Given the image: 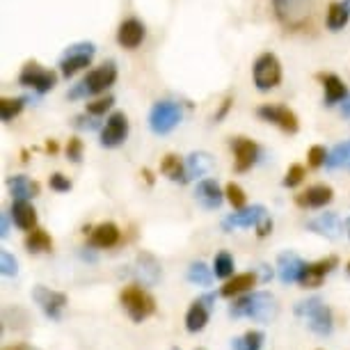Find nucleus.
<instances>
[{
  "instance_id": "obj_1",
  "label": "nucleus",
  "mask_w": 350,
  "mask_h": 350,
  "mask_svg": "<svg viewBox=\"0 0 350 350\" xmlns=\"http://www.w3.org/2000/svg\"><path fill=\"white\" fill-rule=\"evenodd\" d=\"M277 300L273 293L268 291H254V293H247V295H241L234 305L229 307V314L234 319H256V321H273L277 316Z\"/></svg>"
},
{
  "instance_id": "obj_2",
  "label": "nucleus",
  "mask_w": 350,
  "mask_h": 350,
  "mask_svg": "<svg viewBox=\"0 0 350 350\" xmlns=\"http://www.w3.org/2000/svg\"><path fill=\"white\" fill-rule=\"evenodd\" d=\"M295 316L307 321V325L312 332L319 336H327L334 327V319H332V309H329L321 298H307L295 305Z\"/></svg>"
},
{
  "instance_id": "obj_3",
  "label": "nucleus",
  "mask_w": 350,
  "mask_h": 350,
  "mask_svg": "<svg viewBox=\"0 0 350 350\" xmlns=\"http://www.w3.org/2000/svg\"><path fill=\"white\" fill-rule=\"evenodd\" d=\"M273 12L286 30H302L312 18V0H273Z\"/></svg>"
},
{
  "instance_id": "obj_4",
  "label": "nucleus",
  "mask_w": 350,
  "mask_h": 350,
  "mask_svg": "<svg viewBox=\"0 0 350 350\" xmlns=\"http://www.w3.org/2000/svg\"><path fill=\"white\" fill-rule=\"evenodd\" d=\"M120 302H122V307L126 309L129 316L135 323H142L144 319H149V316L156 312V300L151 298L144 288L137 286V284H133V286H126L122 291Z\"/></svg>"
},
{
  "instance_id": "obj_5",
  "label": "nucleus",
  "mask_w": 350,
  "mask_h": 350,
  "mask_svg": "<svg viewBox=\"0 0 350 350\" xmlns=\"http://www.w3.org/2000/svg\"><path fill=\"white\" fill-rule=\"evenodd\" d=\"M183 117L181 105L176 101H158L154 103V108L149 112V129L156 135H167L170 131H174L179 126Z\"/></svg>"
},
{
  "instance_id": "obj_6",
  "label": "nucleus",
  "mask_w": 350,
  "mask_h": 350,
  "mask_svg": "<svg viewBox=\"0 0 350 350\" xmlns=\"http://www.w3.org/2000/svg\"><path fill=\"white\" fill-rule=\"evenodd\" d=\"M252 78L256 90L266 92L273 90L282 83V64L277 60L275 53H263V55L256 57L254 67H252Z\"/></svg>"
},
{
  "instance_id": "obj_7",
  "label": "nucleus",
  "mask_w": 350,
  "mask_h": 350,
  "mask_svg": "<svg viewBox=\"0 0 350 350\" xmlns=\"http://www.w3.org/2000/svg\"><path fill=\"white\" fill-rule=\"evenodd\" d=\"M94 53H96V46L92 44V42H81V44L69 46L67 53H64L62 60H60V74L64 78L76 76L81 69L90 67V62H92V57H94Z\"/></svg>"
},
{
  "instance_id": "obj_8",
  "label": "nucleus",
  "mask_w": 350,
  "mask_h": 350,
  "mask_svg": "<svg viewBox=\"0 0 350 350\" xmlns=\"http://www.w3.org/2000/svg\"><path fill=\"white\" fill-rule=\"evenodd\" d=\"M18 83L25 85V88H32L39 94H46V92L55 88L57 74L51 69H44L39 62H25V67L18 74Z\"/></svg>"
},
{
  "instance_id": "obj_9",
  "label": "nucleus",
  "mask_w": 350,
  "mask_h": 350,
  "mask_svg": "<svg viewBox=\"0 0 350 350\" xmlns=\"http://www.w3.org/2000/svg\"><path fill=\"white\" fill-rule=\"evenodd\" d=\"M256 115H259L263 122H270V124H275V126H280L284 133H298V129H300L298 115L291 108H286V105H277V103L259 105Z\"/></svg>"
},
{
  "instance_id": "obj_10",
  "label": "nucleus",
  "mask_w": 350,
  "mask_h": 350,
  "mask_svg": "<svg viewBox=\"0 0 350 350\" xmlns=\"http://www.w3.org/2000/svg\"><path fill=\"white\" fill-rule=\"evenodd\" d=\"M32 298H35L39 309H42L51 321L62 319V312H64V307H67V295L64 293H60V291H51L46 286H35Z\"/></svg>"
},
{
  "instance_id": "obj_11",
  "label": "nucleus",
  "mask_w": 350,
  "mask_h": 350,
  "mask_svg": "<svg viewBox=\"0 0 350 350\" xmlns=\"http://www.w3.org/2000/svg\"><path fill=\"white\" fill-rule=\"evenodd\" d=\"M115 81H117V64L103 62L101 67L92 69L81 83L85 85V92H88V96H90V94H103L105 90L115 85Z\"/></svg>"
},
{
  "instance_id": "obj_12",
  "label": "nucleus",
  "mask_w": 350,
  "mask_h": 350,
  "mask_svg": "<svg viewBox=\"0 0 350 350\" xmlns=\"http://www.w3.org/2000/svg\"><path fill=\"white\" fill-rule=\"evenodd\" d=\"M268 215L266 206L261 204H254V206H245L243 211H236V213L227 215L222 220V229L224 231H234V229H247V227H256L263 217Z\"/></svg>"
},
{
  "instance_id": "obj_13",
  "label": "nucleus",
  "mask_w": 350,
  "mask_h": 350,
  "mask_svg": "<svg viewBox=\"0 0 350 350\" xmlns=\"http://www.w3.org/2000/svg\"><path fill=\"white\" fill-rule=\"evenodd\" d=\"M336 266H339L336 256H325V259H321V261L305 263V270H302V275H300V284L305 288H319L323 280H325Z\"/></svg>"
},
{
  "instance_id": "obj_14",
  "label": "nucleus",
  "mask_w": 350,
  "mask_h": 350,
  "mask_svg": "<svg viewBox=\"0 0 350 350\" xmlns=\"http://www.w3.org/2000/svg\"><path fill=\"white\" fill-rule=\"evenodd\" d=\"M129 135V120L124 112H112V115L105 120V126L101 131V144L103 147H120V144L126 140Z\"/></svg>"
},
{
  "instance_id": "obj_15",
  "label": "nucleus",
  "mask_w": 350,
  "mask_h": 350,
  "mask_svg": "<svg viewBox=\"0 0 350 350\" xmlns=\"http://www.w3.org/2000/svg\"><path fill=\"white\" fill-rule=\"evenodd\" d=\"M231 149H234V158H236V172H247L252 165L259 161V144L254 140H247V137H234L231 140Z\"/></svg>"
},
{
  "instance_id": "obj_16",
  "label": "nucleus",
  "mask_w": 350,
  "mask_h": 350,
  "mask_svg": "<svg viewBox=\"0 0 350 350\" xmlns=\"http://www.w3.org/2000/svg\"><path fill=\"white\" fill-rule=\"evenodd\" d=\"M211 302H215V295H204V298L195 300L190 305L188 314H186V329L188 332H202L208 323V314H211Z\"/></svg>"
},
{
  "instance_id": "obj_17",
  "label": "nucleus",
  "mask_w": 350,
  "mask_h": 350,
  "mask_svg": "<svg viewBox=\"0 0 350 350\" xmlns=\"http://www.w3.org/2000/svg\"><path fill=\"white\" fill-rule=\"evenodd\" d=\"M334 190L325 186V183H319V186H309L305 193L295 195V204L300 208H323L332 202Z\"/></svg>"
},
{
  "instance_id": "obj_18",
  "label": "nucleus",
  "mask_w": 350,
  "mask_h": 350,
  "mask_svg": "<svg viewBox=\"0 0 350 350\" xmlns=\"http://www.w3.org/2000/svg\"><path fill=\"white\" fill-rule=\"evenodd\" d=\"M302 270H305V261L295 252H282L280 259H277V275L284 284L300 282Z\"/></svg>"
},
{
  "instance_id": "obj_19",
  "label": "nucleus",
  "mask_w": 350,
  "mask_h": 350,
  "mask_svg": "<svg viewBox=\"0 0 350 350\" xmlns=\"http://www.w3.org/2000/svg\"><path fill=\"white\" fill-rule=\"evenodd\" d=\"M144 35H147L144 25L137 21V18H126V21H122L120 30H117V42H120V46H124V49L133 51L144 42Z\"/></svg>"
},
{
  "instance_id": "obj_20",
  "label": "nucleus",
  "mask_w": 350,
  "mask_h": 350,
  "mask_svg": "<svg viewBox=\"0 0 350 350\" xmlns=\"http://www.w3.org/2000/svg\"><path fill=\"white\" fill-rule=\"evenodd\" d=\"M195 197L204 208H220L224 202V193L220 190V186H217L215 179H202L197 183Z\"/></svg>"
},
{
  "instance_id": "obj_21",
  "label": "nucleus",
  "mask_w": 350,
  "mask_h": 350,
  "mask_svg": "<svg viewBox=\"0 0 350 350\" xmlns=\"http://www.w3.org/2000/svg\"><path fill=\"white\" fill-rule=\"evenodd\" d=\"M120 227L115 222H103L98 224L90 231V245L92 247H101V250H108V247H115L120 243Z\"/></svg>"
},
{
  "instance_id": "obj_22",
  "label": "nucleus",
  "mask_w": 350,
  "mask_h": 350,
  "mask_svg": "<svg viewBox=\"0 0 350 350\" xmlns=\"http://www.w3.org/2000/svg\"><path fill=\"white\" fill-rule=\"evenodd\" d=\"M309 231H314V234L319 236H325V239H339L341 236V220L336 213H323L319 217H314L312 222L307 224Z\"/></svg>"
},
{
  "instance_id": "obj_23",
  "label": "nucleus",
  "mask_w": 350,
  "mask_h": 350,
  "mask_svg": "<svg viewBox=\"0 0 350 350\" xmlns=\"http://www.w3.org/2000/svg\"><path fill=\"white\" fill-rule=\"evenodd\" d=\"M133 275L137 280H142V284H156L158 277H161V263H158L154 256L142 252L140 256L135 259V268H133Z\"/></svg>"
},
{
  "instance_id": "obj_24",
  "label": "nucleus",
  "mask_w": 350,
  "mask_h": 350,
  "mask_svg": "<svg viewBox=\"0 0 350 350\" xmlns=\"http://www.w3.org/2000/svg\"><path fill=\"white\" fill-rule=\"evenodd\" d=\"M10 215L18 229L28 231V234L32 229H37V211L32 208L30 202H12Z\"/></svg>"
},
{
  "instance_id": "obj_25",
  "label": "nucleus",
  "mask_w": 350,
  "mask_h": 350,
  "mask_svg": "<svg viewBox=\"0 0 350 350\" xmlns=\"http://www.w3.org/2000/svg\"><path fill=\"white\" fill-rule=\"evenodd\" d=\"M319 81L323 83L325 90V105H334L339 101H346L348 88L343 85V81L336 74H319Z\"/></svg>"
},
{
  "instance_id": "obj_26",
  "label": "nucleus",
  "mask_w": 350,
  "mask_h": 350,
  "mask_svg": "<svg viewBox=\"0 0 350 350\" xmlns=\"http://www.w3.org/2000/svg\"><path fill=\"white\" fill-rule=\"evenodd\" d=\"M8 186L12 190V197H14V202H30L32 197L39 195V183L30 181L28 176H23V174L12 176V179L8 181Z\"/></svg>"
},
{
  "instance_id": "obj_27",
  "label": "nucleus",
  "mask_w": 350,
  "mask_h": 350,
  "mask_svg": "<svg viewBox=\"0 0 350 350\" xmlns=\"http://www.w3.org/2000/svg\"><path fill=\"white\" fill-rule=\"evenodd\" d=\"M256 284V275L254 273H241V275H234L231 280H227V284L222 286L220 295L222 298H234V295H241L250 291Z\"/></svg>"
},
{
  "instance_id": "obj_28",
  "label": "nucleus",
  "mask_w": 350,
  "mask_h": 350,
  "mask_svg": "<svg viewBox=\"0 0 350 350\" xmlns=\"http://www.w3.org/2000/svg\"><path fill=\"white\" fill-rule=\"evenodd\" d=\"M161 172L165 176H167L170 181H181L186 183L188 181V174H186V163L181 161L176 154H167L163 158L161 163Z\"/></svg>"
},
{
  "instance_id": "obj_29",
  "label": "nucleus",
  "mask_w": 350,
  "mask_h": 350,
  "mask_svg": "<svg viewBox=\"0 0 350 350\" xmlns=\"http://www.w3.org/2000/svg\"><path fill=\"white\" fill-rule=\"evenodd\" d=\"M25 250L32 254H44V252H51L53 250V239L42 227L32 229L28 236H25Z\"/></svg>"
},
{
  "instance_id": "obj_30",
  "label": "nucleus",
  "mask_w": 350,
  "mask_h": 350,
  "mask_svg": "<svg viewBox=\"0 0 350 350\" xmlns=\"http://www.w3.org/2000/svg\"><path fill=\"white\" fill-rule=\"evenodd\" d=\"M213 167V161H211L208 154L204 151H197V154H190L186 158V174H188V181L195 179V176H204L206 172Z\"/></svg>"
},
{
  "instance_id": "obj_31",
  "label": "nucleus",
  "mask_w": 350,
  "mask_h": 350,
  "mask_svg": "<svg viewBox=\"0 0 350 350\" xmlns=\"http://www.w3.org/2000/svg\"><path fill=\"white\" fill-rule=\"evenodd\" d=\"M348 21H350V5L346 0L329 5V10H327V28L329 30H341Z\"/></svg>"
},
{
  "instance_id": "obj_32",
  "label": "nucleus",
  "mask_w": 350,
  "mask_h": 350,
  "mask_svg": "<svg viewBox=\"0 0 350 350\" xmlns=\"http://www.w3.org/2000/svg\"><path fill=\"white\" fill-rule=\"evenodd\" d=\"M325 165L329 170H350V140L339 142L332 151H327V161Z\"/></svg>"
},
{
  "instance_id": "obj_33",
  "label": "nucleus",
  "mask_w": 350,
  "mask_h": 350,
  "mask_svg": "<svg viewBox=\"0 0 350 350\" xmlns=\"http://www.w3.org/2000/svg\"><path fill=\"white\" fill-rule=\"evenodd\" d=\"M213 268H208L204 261H195V263H190V268H188V280L197 284V286H208L211 282H213Z\"/></svg>"
},
{
  "instance_id": "obj_34",
  "label": "nucleus",
  "mask_w": 350,
  "mask_h": 350,
  "mask_svg": "<svg viewBox=\"0 0 350 350\" xmlns=\"http://www.w3.org/2000/svg\"><path fill=\"white\" fill-rule=\"evenodd\" d=\"M261 346H263V332H259V329H250V332L231 341V350H261Z\"/></svg>"
},
{
  "instance_id": "obj_35",
  "label": "nucleus",
  "mask_w": 350,
  "mask_h": 350,
  "mask_svg": "<svg viewBox=\"0 0 350 350\" xmlns=\"http://www.w3.org/2000/svg\"><path fill=\"white\" fill-rule=\"evenodd\" d=\"M28 98L25 96H16V98H0V120L3 122H12L14 117L21 115L23 105Z\"/></svg>"
},
{
  "instance_id": "obj_36",
  "label": "nucleus",
  "mask_w": 350,
  "mask_h": 350,
  "mask_svg": "<svg viewBox=\"0 0 350 350\" xmlns=\"http://www.w3.org/2000/svg\"><path fill=\"white\" fill-rule=\"evenodd\" d=\"M213 273L215 277H220V280H231V275H234V259H231L229 252H220L215 256Z\"/></svg>"
},
{
  "instance_id": "obj_37",
  "label": "nucleus",
  "mask_w": 350,
  "mask_h": 350,
  "mask_svg": "<svg viewBox=\"0 0 350 350\" xmlns=\"http://www.w3.org/2000/svg\"><path fill=\"white\" fill-rule=\"evenodd\" d=\"M224 197H227V202L234 206L236 211H243L247 204V197H245V190H243L239 183H227V188H224Z\"/></svg>"
},
{
  "instance_id": "obj_38",
  "label": "nucleus",
  "mask_w": 350,
  "mask_h": 350,
  "mask_svg": "<svg viewBox=\"0 0 350 350\" xmlns=\"http://www.w3.org/2000/svg\"><path fill=\"white\" fill-rule=\"evenodd\" d=\"M302 179H305V167H302L300 163H295L286 170L282 183H284V188H295V186H300Z\"/></svg>"
},
{
  "instance_id": "obj_39",
  "label": "nucleus",
  "mask_w": 350,
  "mask_h": 350,
  "mask_svg": "<svg viewBox=\"0 0 350 350\" xmlns=\"http://www.w3.org/2000/svg\"><path fill=\"white\" fill-rule=\"evenodd\" d=\"M112 103H115V96L96 98V101L88 103V115H90V117H101V115H105V112H108V110L112 108Z\"/></svg>"
},
{
  "instance_id": "obj_40",
  "label": "nucleus",
  "mask_w": 350,
  "mask_h": 350,
  "mask_svg": "<svg viewBox=\"0 0 350 350\" xmlns=\"http://www.w3.org/2000/svg\"><path fill=\"white\" fill-rule=\"evenodd\" d=\"M0 273H3L5 277H14L18 273V261L8 252V250L0 252Z\"/></svg>"
},
{
  "instance_id": "obj_41",
  "label": "nucleus",
  "mask_w": 350,
  "mask_h": 350,
  "mask_svg": "<svg viewBox=\"0 0 350 350\" xmlns=\"http://www.w3.org/2000/svg\"><path fill=\"white\" fill-rule=\"evenodd\" d=\"M325 161H327V151L325 147H321V144H314V147L307 151L309 167H321V165H325Z\"/></svg>"
},
{
  "instance_id": "obj_42",
  "label": "nucleus",
  "mask_w": 350,
  "mask_h": 350,
  "mask_svg": "<svg viewBox=\"0 0 350 350\" xmlns=\"http://www.w3.org/2000/svg\"><path fill=\"white\" fill-rule=\"evenodd\" d=\"M49 186L55 190V193H69V190H71V181H69V176H64V174H60V172H55V174H51Z\"/></svg>"
},
{
  "instance_id": "obj_43",
  "label": "nucleus",
  "mask_w": 350,
  "mask_h": 350,
  "mask_svg": "<svg viewBox=\"0 0 350 350\" xmlns=\"http://www.w3.org/2000/svg\"><path fill=\"white\" fill-rule=\"evenodd\" d=\"M67 158L71 163H81L83 158V140H78V137H69L67 142Z\"/></svg>"
},
{
  "instance_id": "obj_44",
  "label": "nucleus",
  "mask_w": 350,
  "mask_h": 350,
  "mask_svg": "<svg viewBox=\"0 0 350 350\" xmlns=\"http://www.w3.org/2000/svg\"><path fill=\"white\" fill-rule=\"evenodd\" d=\"M256 236H259V239H266V236L270 234V231H273V220H270V215H266L263 217V220L256 224Z\"/></svg>"
},
{
  "instance_id": "obj_45",
  "label": "nucleus",
  "mask_w": 350,
  "mask_h": 350,
  "mask_svg": "<svg viewBox=\"0 0 350 350\" xmlns=\"http://www.w3.org/2000/svg\"><path fill=\"white\" fill-rule=\"evenodd\" d=\"M231 101H234V98H231V96H227V98H224V101H222V105H220V110H217V112H215V117H213L215 122H222V120H224V115H227V112H229V108H231Z\"/></svg>"
},
{
  "instance_id": "obj_46",
  "label": "nucleus",
  "mask_w": 350,
  "mask_h": 350,
  "mask_svg": "<svg viewBox=\"0 0 350 350\" xmlns=\"http://www.w3.org/2000/svg\"><path fill=\"white\" fill-rule=\"evenodd\" d=\"M10 234V213H3V227H0V236L3 239H8Z\"/></svg>"
},
{
  "instance_id": "obj_47",
  "label": "nucleus",
  "mask_w": 350,
  "mask_h": 350,
  "mask_svg": "<svg viewBox=\"0 0 350 350\" xmlns=\"http://www.w3.org/2000/svg\"><path fill=\"white\" fill-rule=\"evenodd\" d=\"M341 112H343V117H348L350 120V94L346 96V101L341 103Z\"/></svg>"
},
{
  "instance_id": "obj_48",
  "label": "nucleus",
  "mask_w": 350,
  "mask_h": 350,
  "mask_svg": "<svg viewBox=\"0 0 350 350\" xmlns=\"http://www.w3.org/2000/svg\"><path fill=\"white\" fill-rule=\"evenodd\" d=\"M57 149H60V147H57V142H55V140H49V142H46V151H49V154H57Z\"/></svg>"
},
{
  "instance_id": "obj_49",
  "label": "nucleus",
  "mask_w": 350,
  "mask_h": 350,
  "mask_svg": "<svg viewBox=\"0 0 350 350\" xmlns=\"http://www.w3.org/2000/svg\"><path fill=\"white\" fill-rule=\"evenodd\" d=\"M142 176L147 179L149 186H154V176H151V172H149V170H142Z\"/></svg>"
},
{
  "instance_id": "obj_50",
  "label": "nucleus",
  "mask_w": 350,
  "mask_h": 350,
  "mask_svg": "<svg viewBox=\"0 0 350 350\" xmlns=\"http://www.w3.org/2000/svg\"><path fill=\"white\" fill-rule=\"evenodd\" d=\"M5 350H32V348L25 346V343H16V346H10V348H5Z\"/></svg>"
},
{
  "instance_id": "obj_51",
  "label": "nucleus",
  "mask_w": 350,
  "mask_h": 350,
  "mask_svg": "<svg viewBox=\"0 0 350 350\" xmlns=\"http://www.w3.org/2000/svg\"><path fill=\"white\" fill-rule=\"evenodd\" d=\"M346 234H348V239H350V217L346 220Z\"/></svg>"
},
{
  "instance_id": "obj_52",
  "label": "nucleus",
  "mask_w": 350,
  "mask_h": 350,
  "mask_svg": "<svg viewBox=\"0 0 350 350\" xmlns=\"http://www.w3.org/2000/svg\"><path fill=\"white\" fill-rule=\"evenodd\" d=\"M348 273H350V263H348Z\"/></svg>"
},
{
  "instance_id": "obj_53",
  "label": "nucleus",
  "mask_w": 350,
  "mask_h": 350,
  "mask_svg": "<svg viewBox=\"0 0 350 350\" xmlns=\"http://www.w3.org/2000/svg\"><path fill=\"white\" fill-rule=\"evenodd\" d=\"M172 350H179V348H172Z\"/></svg>"
},
{
  "instance_id": "obj_54",
  "label": "nucleus",
  "mask_w": 350,
  "mask_h": 350,
  "mask_svg": "<svg viewBox=\"0 0 350 350\" xmlns=\"http://www.w3.org/2000/svg\"><path fill=\"white\" fill-rule=\"evenodd\" d=\"M200 350H202V348H200Z\"/></svg>"
}]
</instances>
